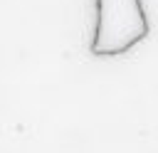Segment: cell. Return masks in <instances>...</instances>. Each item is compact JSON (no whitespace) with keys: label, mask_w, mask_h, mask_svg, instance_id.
Listing matches in <instances>:
<instances>
[{"label":"cell","mask_w":158,"mask_h":153,"mask_svg":"<svg viewBox=\"0 0 158 153\" xmlns=\"http://www.w3.org/2000/svg\"><path fill=\"white\" fill-rule=\"evenodd\" d=\"M148 20L141 0H96V27L91 54L116 57L146 39Z\"/></svg>","instance_id":"obj_1"}]
</instances>
